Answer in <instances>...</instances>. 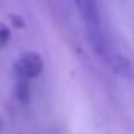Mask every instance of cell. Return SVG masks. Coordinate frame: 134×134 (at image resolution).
Wrapping results in <instances>:
<instances>
[{
  "label": "cell",
  "mask_w": 134,
  "mask_h": 134,
  "mask_svg": "<svg viewBox=\"0 0 134 134\" xmlns=\"http://www.w3.org/2000/svg\"><path fill=\"white\" fill-rule=\"evenodd\" d=\"M0 131H2V119H0Z\"/></svg>",
  "instance_id": "6"
},
{
  "label": "cell",
  "mask_w": 134,
  "mask_h": 134,
  "mask_svg": "<svg viewBox=\"0 0 134 134\" xmlns=\"http://www.w3.org/2000/svg\"><path fill=\"white\" fill-rule=\"evenodd\" d=\"M15 97L20 104H27L31 98V88H29V82L27 80H20L17 78V85H15Z\"/></svg>",
  "instance_id": "4"
},
{
  "label": "cell",
  "mask_w": 134,
  "mask_h": 134,
  "mask_svg": "<svg viewBox=\"0 0 134 134\" xmlns=\"http://www.w3.org/2000/svg\"><path fill=\"white\" fill-rule=\"evenodd\" d=\"M44 61L37 53H24L15 63H14V71H15L17 78L20 80H31L37 78L43 73Z\"/></svg>",
  "instance_id": "2"
},
{
  "label": "cell",
  "mask_w": 134,
  "mask_h": 134,
  "mask_svg": "<svg viewBox=\"0 0 134 134\" xmlns=\"http://www.w3.org/2000/svg\"><path fill=\"white\" fill-rule=\"evenodd\" d=\"M110 70L115 73V75L122 76V78H131L132 76V65L126 56L122 54H112L110 58L107 59Z\"/></svg>",
  "instance_id": "3"
},
{
  "label": "cell",
  "mask_w": 134,
  "mask_h": 134,
  "mask_svg": "<svg viewBox=\"0 0 134 134\" xmlns=\"http://www.w3.org/2000/svg\"><path fill=\"white\" fill-rule=\"evenodd\" d=\"M78 9L82 20L85 24V31L88 36V43L93 49V53L98 58L107 61L112 56V53L109 51V43H107V36H105V29L100 19V12L95 0H73Z\"/></svg>",
  "instance_id": "1"
},
{
  "label": "cell",
  "mask_w": 134,
  "mask_h": 134,
  "mask_svg": "<svg viewBox=\"0 0 134 134\" xmlns=\"http://www.w3.org/2000/svg\"><path fill=\"white\" fill-rule=\"evenodd\" d=\"M9 39H10V29L5 26V24L0 22V48H3Z\"/></svg>",
  "instance_id": "5"
}]
</instances>
